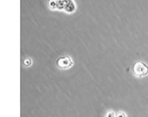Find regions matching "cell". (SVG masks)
Returning <instances> with one entry per match:
<instances>
[{
    "label": "cell",
    "instance_id": "cell-1",
    "mask_svg": "<svg viewBox=\"0 0 148 117\" xmlns=\"http://www.w3.org/2000/svg\"><path fill=\"white\" fill-rule=\"evenodd\" d=\"M133 71L137 77H144L148 75V65L143 62H136L133 67Z\"/></svg>",
    "mask_w": 148,
    "mask_h": 117
},
{
    "label": "cell",
    "instance_id": "cell-3",
    "mask_svg": "<svg viewBox=\"0 0 148 117\" xmlns=\"http://www.w3.org/2000/svg\"><path fill=\"white\" fill-rule=\"evenodd\" d=\"M23 64H24V66H26V67L30 66V65L32 64V61H31V59H30V58H25V59H24V61H23Z\"/></svg>",
    "mask_w": 148,
    "mask_h": 117
},
{
    "label": "cell",
    "instance_id": "cell-4",
    "mask_svg": "<svg viewBox=\"0 0 148 117\" xmlns=\"http://www.w3.org/2000/svg\"><path fill=\"white\" fill-rule=\"evenodd\" d=\"M116 117H127V114L125 112H123V111H121V112L117 113Z\"/></svg>",
    "mask_w": 148,
    "mask_h": 117
},
{
    "label": "cell",
    "instance_id": "cell-5",
    "mask_svg": "<svg viewBox=\"0 0 148 117\" xmlns=\"http://www.w3.org/2000/svg\"><path fill=\"white\" fill-rule=\"evenodd\" d=\"M106 117H115V114H114V111H108V112L107 113Z\"/></svg>",
    "mask_w": 148,
    "mask_h": 117
},
{
    "label": "cell",
    "instance_id": "cell-2",
    "mask_svg": "<svg viewBox=\"0 0 148 117\" xmlns=\"http://www.w3.org/2000/svg\"><path fill=\"white\" fill-rule=\"evenodd\" d=\"M74 62L72 60V58L69 56H61L57 59L56 61V65L58 68L62 69V70H67L69 69L73 66Z\"/></svg>",
    "mask_w": 148,
    "mask_h": 117
}]
</instances>
